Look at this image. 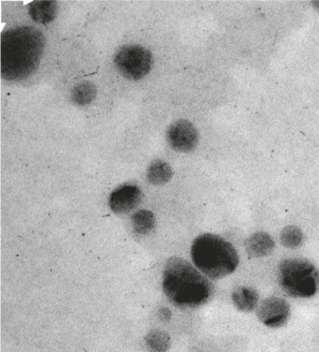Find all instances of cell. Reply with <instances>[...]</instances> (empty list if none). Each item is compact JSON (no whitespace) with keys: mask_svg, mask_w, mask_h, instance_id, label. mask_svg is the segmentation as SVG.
<instances>
[{"mask_svg":"<svg viewBox=\"0 0 319 352\" xmlns=\"http://www.w3.org/2000/svg\"><path fill=\"white\" fill-rule=\"evenodd\" d=\"M46 40L41 30L18 27L1 35V75L7 81L28 78L37 71L43 58Z\"/></svg>","mask_w":319,"mask_h":352,"instance_id":"cell-1","label":"cell"},{"mask_svg":"<svg viewBox=\"0 0 319 352\" xmlns=\"http://www.w3.org/2000/svg\"><path fill=\"white\" fill-rule=\"evenodd\" d=\"M163 291L176 307L195 308L211 298L212 286L204 274L180 258L168 261L163 272Z\"/></svg>","mask_w":319,"mask_h":352,"instance_id":"cell-2","label":"cell"},{"mask_svg":"<svg viewBox=\"0 0 319 352\" xmlns=\"http://www.w3.org/2000/svg\"><path fill=\"white\" fill-rule=\"evenodd\" d=\"M194 264L202 274L211 278H221L236 270L239 264L237 251L229 241L219 235H199L191 248Z\"/></svg>","mask_w":319,"mask_h":352,"instance_id":"cell-3","label":"cell"},{"mask_svg":"<svg viewBox=\"0 0 319 352\" xmlns=\"http://www.w3.org/2000/svg\"><path fill=\"white\" fill-rule=\"evenodd\" d=\"M280 286L294 298H309L319 289V271L305 258H287L278 269Z\"/></svg>","mask_w":319,"mask_h":352,"instance_id":"cell-4","label":"cell"},{"mask_svg":"<svg viewBox=\"0 0 319 352\" xmlns=\"http://www.w3.org/2000/svg\"><path fill=\"white\" fill-rule=\"evenodd\" d=\"M113 62L122 76L131 81H138L151 71L154 58L151 52L144 46L131 44L119 49Z\"/></svg>","mask_w":319,"mask_h":352,"instance_id":"cell-5","label":"cell"},{"mask_svg":"<svg viewBox=\"0 0 319 352\" xmlns=\"http://www.w3.org/2000/svg\"><path fill=\"white\" fill-rule=\"evenodd\" d=\"M167 141L175 151L188 153L198 146L199 133L193 124L182 119L168 126Z\"/></svg>","mask_w":319,"mask_h":352,"instance_id":"cell-6","label":"cell"},{"mask_svg":"<svg viewBox=\"0 0 319 352\" xmlns=\"http://www.w3.org/2000/svg\"><path fill=\"white\" fill-rule=\"evenodd\" d=\"M142 199L141 188L135 184H124L111 193L109 206L113 213L124 214L139 206Z\"/></svg>","mask_w":319,"mask_h":352,"instance_id":"cell-7","label":"cell"},{"mask_svg":"<svg viewBox=\"0 0 319 352\" xmlns=\"http://www.w3.org/2000/svg\"><path fill=\"white\" fill-rule=\"evenodd\" d=\"M290 315L289 305L279 297L266 299L258 310L261 322L270 328H279L286 324Z\"/></svg>","mask_w":319,"mask_h":352,"instance_id":"cell-8","label":"cell"},{"mask_svg":"<svg viewBox=\"0 0 319 352\" xmlns=\"http://www.w3.org/2000/svg\"><path fill=\"white\" fill-rule=\"evenodd\" d=\"M245 248L250 257H265L274 250V242L266 232H256L246 241Z\"/></svg>","mask_w":319,"mask_h":352,"instance_id":"cell-9","label":"cell"},{"mask_svg":"<svg viewBox=\"0 0 319 352\" xmlns=\"http://www.w3.org/2000/svg\"><path fill=\"white\" fill-rule=\"evenodd\" d=\"M56 1H34L30 4V14L35 22L48 25L53 22L58 14Z\"/></svg>","mask_w":319,"mask_h":352,"instance_id":"cell-10","label":"cell"},{"mask_svg":"<svg viewBox=\"0 0 319 352\" xmlns=\"http://www.w3.org/2000/svg\"><path fill=\"white\" fill-rule=\"evenodd\" d=\"M232 301L235 307L241 311H252L258 305V294L253 288L238 287L232 292Z\"/></svg>","mask_w":319,"mask_h":352,"instance_id":"cell-11","label":"cell"},{"mask_svg":"<svg viewBox=\"0 0 319 352\" xmlns=\"http://www.w3.org/2000/svg\"><path fill=\"white\" fill-rule=\"evenodd\" d=\"M173 168L168 163L162 160H155L150 164L147 170V180L155 186H162L172 179Z\"/></svg>","mask_w":319,"mask_h":352,"instance_id":"cell-12","label":"cell"},{"mask_svg":"<svg viewBox=\"0 0 319 352\" xmlns=\"http://www.w3.org/2000/svg\"><path fill=\"white\" fill-rule=\"evenodd\" d=\"M97 87L88 81L82 82L74 87L72 91V100L78 106H85L94 102L97 97Z\"/></svg>","mask_w":319,"mask_h":352,"instance_id":"cell-13","label":"cell"},{"mask_svg":"<svg viewBox=\"0 0 319 352\" xmlns=\"http://www.w3.org/2000/svg\"><path fill=\"white\" fill-rule=\"evenodd\" d=\"M132 227L136 234H149L154 229L155 219L154 214L149 210H141L135 213L131 219Z\"/></svg>","mask_w":319,"mask_h":352,"instance_id":"cell-14","label":"cell"},{"mask_svg":"<svg viewBox=\"0 0 319 352\" xmlns=\"http://www.w3.org/2000/svg\"><path fill=\"white\" fill-rule=\"evenodd\" d=\"M170 336L162 331L154 330L148 333L145 343L151 352H166L170 348Z\"/></svg>","mask_w":319,"mask_h":352,"instance_id":"cell-15","label":"cell"},{"mask_svg":"<svg viewBox=\"0 0 319 352\" xmlns=\"http://www.w3.org/2000/svg\"><path fill=\"white\" fill-rule=\"evenodd\" d=\"M281 242L286 248H296L302 244L303 234L299 228L289 226L285 228L281 232Z\"/></svg>","mask_w":319,"mask_h":352,"instance_id":"cell-16","label":"cell"},{"mask_svg":"<svg viewBox=\"0 0 319 352\" xmlns=\"http://www.w3.org/2000/svg\"><path fill=\"white\" fill-rule=\"evenodd\" d=\"M168 311V309H162V311H160V317H163L164 318V320H166V318H170V316H172V314H166V312Z\"/></svg>","mask_w":319,"mask_h":352,"instance_id":"cell-17","label":"cell"},{"mask_svg":"<svg viewBox=\"0 0 319 352\" xmlns=\"http://www.w3.org/2000/svg\"><path fill=\"white\" fill-rule=\"evenodd\" d=\"M314 5H315V6L318 8V9H319V1H316L315 3H314Z\"/></svg>","mask_w":319,"mask_h":352,"instance_id":"cell-18","label":"cell"}]
</instances>
